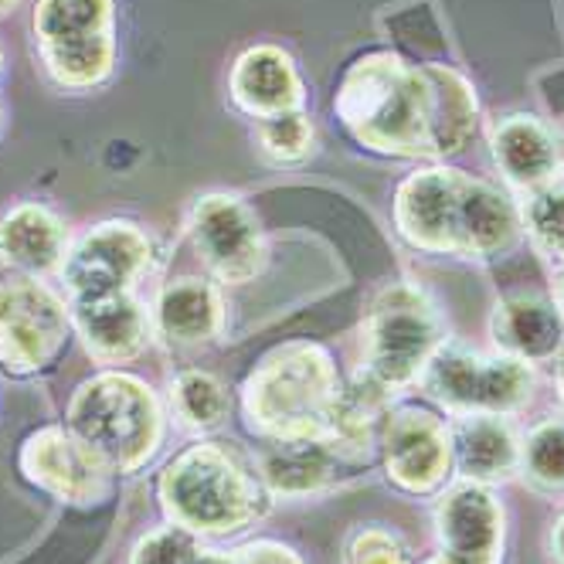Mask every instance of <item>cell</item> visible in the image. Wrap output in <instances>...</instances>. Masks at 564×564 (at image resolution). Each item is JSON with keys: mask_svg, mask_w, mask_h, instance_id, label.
I'll use <instances>...</instances> for the list:
<instances>
[{"mask_svg": "<svg viewBox=\"0 0 564 564\" xmlns=\"http://www.w3.org/2000/svg\"><path fill=\"white\" fill-rule=\"evenodd\" d=\"M334 106L360 147L405 160L459 153L479 127V99L463 72L412 65L394 52L357 58L340 78Z\"/></svg>", "mask_w": 564, "mask_h": 564, "instance_id": "obj_1", "label": "cell"}, {"mask_svg": "<svg viewBox=\"0 0 564 564\" xmlns=\"http://www.w3.org/2000/svg\"><path fill=\"white\" fill-rule=\"evenodd\" d=\"M256 469L225 442H194L160 473L156 497L167 520L197 538L246 531L265 507Z\"/></svg>", "mask_w": 564, "mask_h": 564, "instance_id": "obj_2", "label": "cell"}, {"mask_svg": "<svg viewBox=\"0 0 564 564\" xmlns=\"http://www.w3.org/2000/svg\"><path fill=\"white\" fill-rule=\"evenodd\" d=\"M340 398L334 357L310 340L269 350L241 384L249 429L265 438L324 435Z\"/></svg>", "mask_w": 564, "mask_h": 564, "instance_id": "obj_3", "label": "cell"}, {"mask_svg": "<svg viewBox=\"0 0 564 564\" xmlns=\"http://www.w3.org/2000/svg\"><path fill=\"white\" fill-rule=\"evenodd\" d=\"M65 425L112 473H137L164 446L167 412L143 378L102 371L75 388Z\"/></svg>", "mask_w": 564, "mask_h": 564, "instance_id": "obj_4", "label": "cell"}, {"mask_svg": "<svg viewBox=\"0 0 564 564\" xmlns=\"http://www.w3.org/2000/svg\"><path fill=\"white\" fill-rule=\"evenodd\" d=\"M487 212V181L456 167H425L394 191V228L409 246L432 256H473Z\"/></svg>", "mask_w": 564, "mask_h": 564, "instance_id": "obj_5", "label": "cell"}, {"mask_svg": "<svg viewBox=\"0 0 564 564\" xmlns=\"http://www.w3.org/2000/svg\"><path fill=\"white\" fill-rule=\"evenodd\" d=\"M442 344L446 330L429 293L412 282H391L375 296L365 319V375L391 394L405 391L425 375Z\"/></svg>", "mask_w": 564, "mask_h": 564, "instance_id": "obj_6", "label": "cell"}, {"mask_svg": "<svg viewBox=\"0 0 564 564\" xmlns=\"http://www.w3.org/2000/svg\"><path fill=\"white\" fill-rule=\"evenodd\" d=\"M422 381L438 405L456 415H513L534 394V365L510 354L487 357L459 344H442Z\"/></svg>", "mask_w": 564, "mask_h": 564, "instance_id": "obj_7", "label": "cell"}, {"mask_svg": "<svg viewBox=\"0 0 564 564\" xmlns=\"http://www.w3.org/2000/svg\"><path fill=\"white\" fill-rule=\"evenodd\" d=\"M68 330V303L37 275H0V368L8 375L24 378L55 365Z\"/></svg>", "mask_w": 564, "mask_h": 564, "instance_id": "obj_8", "label": "cell"}, {"mask_svg": "<svg viewBox=\"0 0 564 564\" xmlns=\"http://www.w3.org/2000/svg\"><path fill=\"white\" fill-rule=\"evenodd\" d=\"M187 235L194 241V252L208 272L231 286L252 282L265 269V235L256 212L241 197L215 191L194 200Z\"/></svg>", "mask_w": 564, "mask_h": 564, "instance_id": "obj_9", "label": "cell"}, {"mask_svg": "<svg viewBox=\"0 0 564 564\" xmlns=\"http://www.w3.org/2000/svg\"><path fill=\"white\" fill-rule=\"evenodd\" d=\"M153 241L150 235L127 218L102 221L68 246V256L58 269L68 296L137 290V282L150 272Z\"/></svg>", "mask_w": 564, "mask_h": 564, "instance_id": "obj_10", "label": "cell"}, {"mask_svg": "<svg viewBox=\"0 0 564 564\" xmlns=\"http://www.w3.org/2000/svg\"><path fill=\"white\" fill-rule=\"evenodd\" d=\"M21 473L37 490L62 503H102L112 490V469L68 425H45L21 442Z\"/></svg>", "mask_w": 564, "mask_h": 564, "instance_id": "obj_11", "label": "cell"}, {"mask_svg": "<svg viewBox=\"0 0 564 564\" xmlns=\"http://www.w3.org/2000/svg\"><path fill=\"white\" fill-rule=\"evenodd\" d=\"M438 554L422 564H500L507 513L500 497L476 479H459L435 503Z\"/></svg>", "mask_w": 564, "mask_h": 564, "instance_id": "obj_12", "label": "cell"}, {"mask_svg": "<svg viewBox=\"0 0 564 564\" xmlns=\"http://www.w3.org/2000/svg\"><path fill=\"white\" fill-rule=\"evenodd\" d=\"M378 453L398 490L425 497L446 487L453 469V435L429 409H394L384 419Z\"/></svg>", "mask_w": 564, "mask_h": 564, "instance_id": "obj_13", "label": "cell"}, {"mask_svg": "<svg viewBox=\"0 0 564 564\" xmlns=\"http://www.w3.org/2000/svg\"><path fill=\"white\" fill-rule=\"evenodd\" d=\"M68 319L96 365H130L147 350L153 316L137 290L68 296Z\"/></svg>", "mask_w": 564, "mask_h": 564, "instance_id": "obj_14", "label": "cell"}, {"mask_svg": "<svg viewBox=\"0 0 564 564\" xmlns=\"http://www.w3.org/2000/svg\"><path fill=\"white\" fill-rule=\"evenodd\" d=\"M228 93L231 102L252 119L303 109L300 68L279 45H252L241 52L228 75Z\"/></svg>", "mask_w": 564, "mask_h": 564, "instance_id": "obj_15", "label": "cell"}, {"mask_svg": "<svg viewBox=\"0 0 564 564\" xmlns=\"http://www.w3.org/2000/svg\"><path fill=\"white\" fill-rule=\"evenodd\" d=\"M344 469H354V466L327 435L272 438V446L259 459L262 487L275 497L319 494V490H327Z\"/></svg>", "mask_w": 564, "mask_h": 564, "instance_id": "obj_16", "label": "cell"}, {"mask_svg": "<svg viewBox=\"0 0 564 564\" xmlns=\"http://www.w3.org/2000/svg\"><path fill=\"white\" fill-rule=\"evenodd\" d=\"M68 256L65 221L42 200H21L0 218V262L21 275L58 272Z\"/></svg>", "mask_w": 564, "mask_h": 564, "instance_id": "obj_17", "label": "cell"}, {"mask_svg": "<svg viewBox=\"0 0 564 564\" xmlns=\"http://www.w3.org/2000/svg\"><path fill=\"white\" fill-rule=\"evenodd\" d=\"M453 435V463L463 479L476 482H503L520 473V438L507 415L469 412L449 425Z\"/></svg>", "mask_w": 564, "mask_h": 564, "instance_id": "obj_18", "label": "cell"}, {"mask_svg": "<svg viewBox=\"0 0 564 564\" xmlns=\"http://www.w3.org/2000/svg\"><path fill=\"white\" fill-rule=\"evenodd\" d=\"M490 334L500 354H510L534 365V360H547L561 350L564 313L557 310V303L538 293H513L494 306Z\"/></svg>", "mask_w": 564, "mask_h": 564, "instance_id": "obj_19", "label": "cell"}, {"mask_svg": "<svg viewBox=\"0 0 564 564\" xmlns=\"http://www.w3.org/2000/svg\"><path fill=\"white\" fill-rule=\"evenodd\" d=\"M490 150H494V160L503 181L513 184L517 191H534L554 181L557 160H561L554 133L538 116H528V112L500 119L490 137Z\"/></svg>", "mask_w": 564, "mask_h": 564, "instance_id": "obj_20", "label": "cell"}, {"mask_svg": "<svg viewBox=\"0 0 564 564\" xmlns=\"http://www.w3.org/2000/svg\"><path fill=\"white\" fill-rule=\"evenodd\" d=\"M153 327L177 347L212 344L225 327V306L218 290L194 275L167 282L153 306Z\"/></svg>", "mask_w": 564, "mask_h": 564, "instance_id": "obj_21", "label": "cell"}, {"mask_svg": "<svg viewBox=\"0 0 564 564\" xmlns=\"http://www.w3.org/2000/svg\"><path fill=\"white\" fill-rule=\"evenodd\" d=\"M31 31L37 48L116 34V0H37Z\"/></svg>", "mask_w": 564, "mask_h": 564, "instance_id": "obj_22", "label": "cell"}, {"mask_svg": "<svg viewBox=\"0 0 564 564\" xmlns=\"http://www.w3.org/2000/svg\"><path fill=\"white\" fill-rule=\"evenodd\" d=\"M48 78L68 93H93L106 86L116 72V34L89 37V42L37 48Z\"/></svg>", "mask_w": 564, "mask_h": 564, "instance_id": "obj_23", "label": "cell"}, {"mask_svg": "<svg viewBox=\"0 0 564 564\" xmlns=\"http://www.w3.org/2000/svg\"><path fill=\"white\" fill-rule=\"evenodd\" d=\"M171 409L184 429L212 432L228 419L231 398H228V388L215 375L191 368V371H181L171 384Z\"/></svg>", "mask_w": 564, "mask_h": 564, "instance_id": "obj_24", "label": "cell"}, {"mask_svg": "<svg viewBox=\"0 0 564 564\" xmlns=\"http://www.w3.org/2000/svg\"><path fill=\"white\" fill-rule=\"evenodd\" d=\"M520 473L544 494H564V419L538 422L520 442Z\"/></svg>", "mask_w": 564, "mask_h": 564, "instance_id": "obj_25", "label": "cell"}, {"mask_svg": "<svg viewBox=\"0 0 564 564\" xmlns=\"http://www.w3.org/2000/svg\"><path fill=\"white\" fill-rule=\"evenodd\" d=\"M313 123L303 109H290L279 116H265L256 123V143L259 153L275 167H296L313 153Z\"/></svg>", "mask_w": 564, "mask_h": 564, "instance_id": "obj_26", "label": "cell"}, {"mask_svg": "<svg viewBox=\"0 0 564 564\" xmlns=\"http://www.w3.org/2000/svg\"><path fill=\"white\" fill-rule=\"evenodd\" d=\"M520 228L551 259H564V181H547L528 191L520 208Z\"/></svg>", "mask_w": 564, "mask_h": 564, "instance_id": "obj_27", "label": "cell"}, {"mask_svg": "<svg viewBox=\"0 0 564 564\" xmlns=\"http://www.w3.org/2000/svg\"><path fill=\"white\" fill-rule=\"evenodd\" d=\"M205 547H200L197 534L177 528V523H164V528L147 531L133 551L130 564H197Z\"/></svg>", "mask_w": 564, "mask_h": 564, "instance_id": "obj_28", "label": "cell"}, {"mask_svg": "<svg viewBox=\"0 0 564 564\" xmlns=\"http://www.w3.org/2000/svg\"><path fill=\"white\" fill-rule=\"evenodd\" d=\"M350 564H412L405 544L384 528H365L350 541Z\"/></svg>", "mask_w": 564, "mask_h": 564, "instance_id": "obj_29", "label": "cell"}, {"mask_svg": "<svg viewBox=\"0 0 564 564\" xmlns=\"http://www.w3.org/2000/svg\"><path fill=\"white\" fill-rule=\"evenodd\" d=\"M197 564H303V557L279 541H256L238 551H205Z\"/></svg>", "mask_w": 564, "mask_h": 564, "instance_id": "obj_30", "label": "cell"}, {"mask_svg": "<svg viewBox=\"0 0 564 564\" xmlns=\"http://www.w3.org/2000/svg\"><path fill=\"white\" fill-rule=\"evenodd\" d=\"M551 557H554L557 564H564V513L557 517L554 531H551Z\"/></svg>", "mask_w": 564, "mask_h": 564, "instance_id": "obj_31", "label": "cell"}, {"mask_svg": "<svg viewBox=\"0 0 564 564\" xmlns=\"http://www.w3.org/2000/svg\"><path fill=\"white\" fill-rule=\"evenodd\" d=\"M554 357H557L554 360V384H557V398H561V405H564V344H561V350Z\"/></svg>", "mask_w": 564, "mask_h": 564, "instance_id": "obj_32", "label": "cell"}, {"mask_svg": "<svg viewBox=\"0 0 564 564\" xmlns=\"http://www.w3.org/2000/svg\"><path fill=\"white\" fill-rule=\"evenodd\" d=\"M554 290H557V310L564 313V265L557 272V282H554Z\"/></svg>", "mask_w": 564, "mask_h": 564, "instance_id": "obj_33", "label": "cell"}, {"mask_svg": "<svg viewBox=\"0 0 564 564\" xmlns=\"http://www.w3.org/2000/svg\"><path fill=\"white\" fill-rule=\"evenodd\" d=\"M18 8V0H0V18H4V14H11Z\"/></svg>", "mask_w": 564, "mask_h": 564, "instance_id": "obj_34", "label": "cell"}, {"mask_svg": "<svg viewBox=\"0 0 564 564\" xmlns=\"http://www.w3.org/2000/svg\"><path fill=\"white\" fill-rule=\"evenodd\" d=\"M0 65H4V52H0ZM0 116H4V109H0Z\"/></svg>", "mask_w": 564, "mask_h": 564, "instance_id": "obj_35", "label": "cell"}]
</instances>
